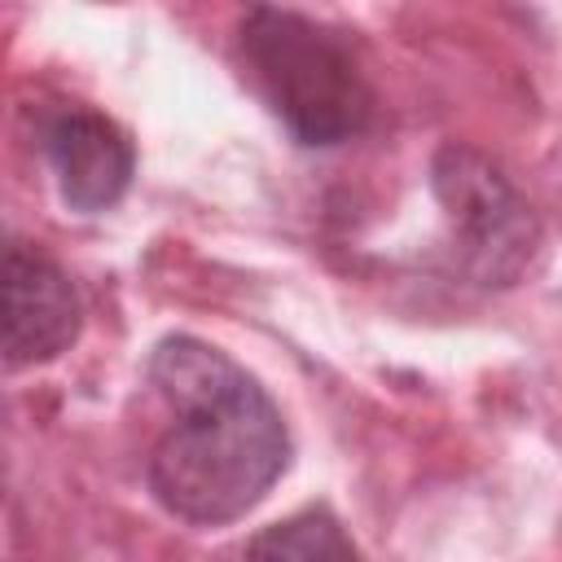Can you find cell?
Returning <instances> with one entry per match:
<instances>
[{
	"mask_svg": "<svg viewBox=\"0 0 562 562\" xmlns=\"http://www.w3.org/2000/svg\"><path fill=\"white\" fill-rule=\"evenodd\" d=\"M241 61L294 140L338 145L369 127L373 92L351 48L316 22L259 4L241 22Z\"/></svg>",
	"mask_w": 562,
	"mask_h": 562,
	"instance_id": "cell-2",
	"label": "cell"
},
{
	"mask_svg": "<svg viewBox=\"0 0 562 562\" xmlns=\"http://www.w3.org/2000/svg\"><path fill=\"white\" fill-rule=\"evenodd\" d=\"M149 382L180 408L149 457L158 505L198 527L255 509L290 465V435L268 391L224 351L184 334L158 342Z\"/></svg>",
	"mask_w": 562,
	"mask_h": 562,
	"instance_id": "cell-1",
	"label": "cell"
},
{
	"mask_svg": "<svg viewBox=\"0 0 562 562\" xmlns=\"http://www.w3.org/2000/svg\"><path fill=\"white\" fill-rule=\"evenodd\" d=\"M79 321L70 277L48 255L13 241L4 250V364L26 369L57 360L79 338Z\"/></svg>",
	"mask_w": 562,
	"mask_h": 562,
	"instance_id": "cell-4",
	"label": "cell"
},
{
	"mask_svg": "<svg viewBox=\"0 0 562 562\" xmlns=\"http://www.w3.org/2000/svg\"><path fill=\"white\" fill-rule=\"evenodd\" d=\"M435 193L461 233L465 263L487 285L514 281L536 250V220L509 180L483 154L448 145L435 158Z\"/></svg>",
	"mask_w": 562,
	"mask_h": 562,
	"instance_id": "cell-3",
	"label": "cell"
},
{
	"mask_svg": "<svg viewBox=\"0 0 562 562\" xmlns=\"http://www.w3.org/2000/svg\"><path fill=\"white\" fill-rule=\"evenodd\" d=\"M255 558H351L356 544L342 536L338 518L325 509H303L246 544Z\"/></svg>",
	"mask_w": 562,
	"mask_h": 562,
	"instance_id": "cell-6",
	"label": "cell"
},
{
	"mask_svg": "<svg viewBox=\"0 0 562 562\" xmlns=\"http://www.w3.org/2000/svg\"><path fill=\"white\" fill-rule=\"evenodd\" d=\"M44 154L53 162L57 189L70 211H105L114 206L136 171L132 140L119 123L92 110H61L44 123Z\"/></svg>",
	"mask_w": 562,
	"mask_h": 562,
	"instance_id": "cell-5",
	"label": "cell"
}]
</instances>
